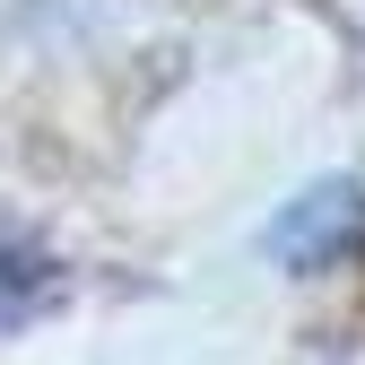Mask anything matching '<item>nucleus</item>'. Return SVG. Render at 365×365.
Here are the masks:
<instances>
[{
	"mask_svg": "<svg viewBox=\"0 0 365 365\" xmlns=\"http://www.w3.org/2000/svg\"><path fill=\"white\" fill-rule=\"evenodd\" d=\"M356 235H365V182H348V174L296 192L279 217H269V252H279L287 269H331Z\"/></svg>",
	"mask_w": 365,
	"mask_h": 365,
	"instance_id": "obj_1",
	"label": "nucleus"
}]
</instances>
